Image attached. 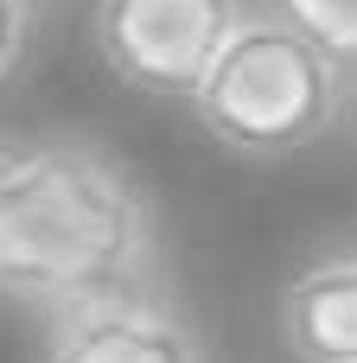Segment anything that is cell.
I'll return each instance as SVG.
<instances>
[{
    "label": "cell",
    "instance_id": "4",
    "mask_svg": "<svg viewBox=\"0 0 357 363\" xmlns=\"http://www.w3.org/2000/svg\"><path fill=\"white\" fill-rule=\"evenodd\" d=\"M38 363H204V345L179 306H166L160 294H134L51 319Z\"/></svg>",
    "mask_w": 357,
    "mask_h": 363
},
{
    "label": "cell",
    "instance_id": "5",
    "mask_svg": "<svg viewBox=\"0 0 357 363\" xmlns=\"http://www.w3.org/2000/svg\"><path fill=\"white\" fill-rule=\"evenodd\" d=\"M281 338L300 363H357V249L326 255L287 281Z\"/></svg>",
    "mask_w": 357,
    "mask_h": 363
},
{
    "label": "cell",
    "instance_id": "2",
    "mask_svg": "<svg viewBox=\"0 0 357 363\" xmlns=\"http://www.w3.org/2000/svg\"><path fill=\"white\" fill-rule=\"evenodd\" d=\"M339 102H345L339 51L319 45L281 6H256L217 51L211 77L198 83L192 115L217 147L243 160H281L313 147L339 121Z\"/></svg>",
    "mask_w": 357,
    "mask_h": 363
},
{
    "label": "cell",
    "instance_id": "1",
    "mask_svg": "<svg viewBox=\"0 0 357 363\" xmlns=\"http://www.w3.org/2000/svg\"><path fill=\"white\" fill-rule=\"evenodd\" d=\"M160 230L134 172L83 140H0V300L45 319L153 294Z\"/></svg>",
    "mask_w": 357,
    "mask_h": 363
},
{
    "label": "cell",
    "instance_id": "7",
    "mask_svg": "<svg viewBox=\"0 0 357 363\" xmlns=\"http://www.w3.org/2000/svg\"><path fill=\"white\" fill-rule=\"evenodd\" d=\"M32 19H38V0H0V83L13 77L26 38H32Z\"/></svg>",
    "mask_w": 357,
    "mask_h": 363
},
{
    "label": "cell",
    "instance_id": "3",
    "mask_svg": "<svg viewBox=\"0 0 357 363\" xmlns=\"http://www.w3.org/2000/svg\"><path fill=\"white\" fill-rule=\"evenodd\" d=\"M249 13L256 0H96L89 32L128 89L192 102Z\"/></svg>",
    "mask_w": 357,
    "mask_h": 363
},
{
    "label": "cell",
    "instance_id": "6",
    "mask_svg": "<svg viewBox=\"0 0 357 363\" xmlns=\"http://www.w3.org/2000/svg\"><path fill=\"white\" fill-rule=\"evenodd\" d=\"M287 19H300L319 45H332L339 57H357V0H275Z\"/></svg>",
    "mask_w": 357,
    "mask_h": 363
}]
</instances>
